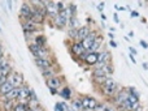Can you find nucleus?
Masks as SVG:
<instances>
[{
  "label": "nucleus",
  "mask_w": 148,
  "mask_h": 111,
  "mask_svg": "<svg viewBox=\"0 0 148 111\" xmlns=\"http://www.w3.org/2000/svg\"><path fill=\"white\" fill-rule=\"evenodd\" d=\"M72 109L74 111H83V106H82V99L81 98H74L72 101Z\"/></svg>",
  "instance_id": "25"
},
{
  "label": "nucleus",
  "mask_w": 148,
  "mask_h": 111,
  "mask_svg": "<svg viewBox=\"0 0 148 111\" xmlns=\"http://www.w3.org/2000/svg\"><path fill=\"white\" fill-rule=\"evenodd\" d=\"M44 7H46V12L47 16L51 18H55L57 15L60 13L59 8H57V3L53 1H44Z\"/></svg>",
  "instance_id": "7"
},
{
  "label": "nucleus",
  "mask_w": 148,
  "mask_h": 111,
  "mask_svg": "<svg viewBox=\"0 0 148 111\" xmlns=\"http://www.w3.org/2000/svg\"><path fill=\"white\" fill-rule=\"evenodd\" d=\"M84 51H86V50L82 47L81 42H73V44H72V52H73V55H75V56L79 58Z\"/></svg>",
  "instance_id": "20"
},
{
  "label": "nucleus",
  "mask_w": 148,
  "mask_h": 111,
  "mask_svg": "<svg viewBox=\"0 0 148 111\" xmlns=\"http://www.w3.org/2000/svg\"><path fill=\"white\" fill-rule=\"evenodd\" d=\"M143 68L144 69H148V63H143Z\"/></svg>",
  "instance_id": "39"
},
{
  "label": "nucleus",
  "mask_w": 148,
  "mask_h": 111,
  "mask_svg": "<svg viewBox=\"0 0 148 111\" xmlns=\"http://www.w3.org/2000/svg\"><path fill=\"white\" fill-rule=\"evenodd\" d=\"M12 72L13 71H12V64L10 63H8L3 68H0V86L8 80V77L12 75Z\"/></svg>",
  "instance_id": "9"
},
{
  "label": "nucleus",
  "mask_w": 148,
  "mask_h": 111,
  "mask_svg": "<svg viewBox=\"0 0 148 111\" xmlns=\"http://www.w3.org/2000/svg\"><path fill=\"white\" fill-rule=\"evenodd\" d=\"M33 43L38 44V46H42V47H46L47 46V39L44 35H42V34H38V35L34 38V42Z\"/></svg>",
  "instance_id": "24"
},
{
  "label": "nucleus",
  "mask_w": 148,
  "mask_h": 111,
  "mask_svg": "<svg viewBox=\"0 0 148 111\" xmlns=\"http://www.w3.org/2000/svg\"><path fill=\"white\" fill-rule=\"evenodd\" d=\"M88 52H90V51H84L83 54H82L81 56H79V59H81V60H84V59H86V56L88 55Z\"/></svg>",
  "instance_id": "33"
},
{
  "label": "nucleus",
  "mask_w": 148,
  "mask_h": 111,
  "mask_svg": "<svg viewBox=\"0 0 148 111\" xmlns=\"http://www.w3.org/2000/svg\"><path fill=\"white\" fill-rule=\"evenodd\" d=\"M46 83H47L48 89H55V90H59V88L62 85V78L59 77V76H56V77H52V78H49V80H47Z\"/></svg>",
  "instance_id": "14"
},
{
  "label": "nucleus",
  "mask_w": 148,
  "mask_h": 111,
  "mask_svg": "<svg viewBox=\"0 0 148 111\" xmlns=\"http://www.w3.org/2000/svg\"><path fill=\"white\" fill-rule=\"evenodd\" d=\"M18 93H20V88H14V89H12L9 93L3 96L1 99L3 101H16V99L18 98Z\"/></svg>",
  "instance_id": "17"
},
{
  "label": "nucleus",
  "mask_w": 148,
  "mask_h": 111,
  "mask_svg": "<svg viewBox=\"0 0 148 111\" xmlns=\"http://www.w3.org/2000/svg\"><path fill=\"white\" fill-rule=\"evenodd\" d=\"M114 21H116V22H120V21H118V17H117V15H114Z\"/></svg>",
  "instance_id": "42"
},
{
  "label": "nucleus",
  "mask_w": 148,
  "mask_h": 111,
  "mask_svg": "<svg viewBox=\"0 0 148 111\" xmlns=\"http://www.w3.org/2000/svg\"><path fill=\"white\" fill-rule=\"evenodd\" d=\"M59 96L61 97L64 101H68V99H72L73 97V93H72V89L68 88V86H64V88L61 89V92L59 93Z\"/></svg>",
  "instance_id": "22"
},
{
  "label": "nucleus",
  "mask_w": 148,
  "mask_h": 111,
  "mask_svg": "<svg viewBox=\"0 0 148 111\" xmlns=\"http://www.w3.org/2000/svg\"><path fill=\"white\" fill-rule=\"evenodd\" d=\"M35 64L40 71H46V69H48V68L53 67L55 63L52 62L51 58H49V59H35Z\"/></svg>",
  "instance_id": "12"
},
{
  "label": "nucleus",
  "mask_w": 148,
  "mask_h": 111,
  "mask_svg": "<svg viewBox=\"0 0 148 111\" xmlns=\"http://www.w3.org/2000/svg\"><path fill=\"white\" fill-rule=\"evenodd\" d=\"M130 59H131V62H133V63H136V60L134 59V56H133V55H130Z\"/></svg>",
  "instance_id": "41"
},
{
  "label": "nucleus",
  "mask_w": 148,
  "mask_h": 111,
  "mask_svg": "<svg viewBox=\"0 0 148 111\" xmlns=\"http://www.w3.org/2000/svg\"><path fill=\"white\" fill-rule=\"evenodd\" d=\"M126 92H127V93L130 94V96L135 97L136 99H139V97H140V96H139V92L136 90L135 88H133V86H130V88H127V89H126Z\"/></svg>",
  "instance_id": "29"
},
{
  "label": "nucleus",
  "mask_w": 148,
  "mask_h": 111,
  "mask_svg": "<svg viewBox=\"0 0 148 111\" xmlns=\"http://www.w3.org/2000/svg\"><path fill=\"white\" fill-rule=\"evenodd\" d=\"M68 107H69L68 103H65V102H59V103H56V106H55V110L56 111H68Z\"/></svg>",
  "instance_id": "28"
},
{
  "label": "nucleus",
  "mask_w": 148,
  "mask_h": 111,
  "mask_svg": "<svg viewBox=\"0 0 148 111\" xmlns=\"http://www.w3.org/2000/svg\"><path fill=\"white\" fill-rule=\"evenodd\" d=\"M101 44H103V37L101 35H96V38H95V41H94V43H92L91 49H90V52H99Z\"/></svg>",
  "instance_id": "21"
},
{
  "label": "nucleus",
  "mask_w": 148,
  "mask_h": 111,
  "mask_svg": "<svg viewBox=\"0 0 148 111\" xmlns=\"http://www.w3.org/2000/svg\"><path fill=\"white\" fill-rule=\"evenodd\" d=\"M27 111H43V110H42L40 107H35V109H31V107H29Z\"/></svg>",
  "instance_id": "35"
},
{
  "label": "nucleus",
  "mask_w": 148,
  "mask_h": 111,
  "mask_svg": "<svg viewBox=\"0 0 148 111\" xmlns=\"http://www.w3.org/2000/svg\"><path fill=\"white\" fill-rule=\"evenodd\" d=\"M94 77H110L113 73V67L112 64H107L103 67L94 68Z\"/></svg>",
  "instance_id": "3"
},
{
  "label": "nucleus",
  "mask_w": 148,
  "mask_h": 111,
  "mask_svg": "<svg viewBox=\"0 0 148 111\" xmlns=\"http://www.w3.org/2000/svg\"><path fill=\"white\" fill-rule=\"evenodd\" d=\"M91 29L88 28V26H81V28L77 29V38H75V42H82L84 38H87V37L91 34Z\"/></svg>",
  "instance_id": "11"
},
{
  "label": "nucleus",
  "mask_w": 148,
  "mask_h": 111,
  "mask_svg": "<svg viewBox=\"0 0 148 111\" xmlns=\"http://www.w3.org/2000/svg\"><path fill=\"white\" fill-rule=\"evenodd\" d=\"M69 37L70 38H77V29H72V30H69Z\"/></svg>",
  "instance_id": "31"
},
{
  "label": "nucleus",
  "mask_w": 148,
  "mask_h": 111,
  "mask_svg": "<svg viewBox=\"0 0 148 111\" xmlns=\"http://www.w3.org/2000/svg\"><path fill=\"white\" fill-rule=\"evenodd\" d=\"M110 44H112L113 47H117V43H114V41H110Z\"/></svg>",
  "instance_id": "40"
},
{
  "label": "nucleus",
  "mask_w": 148,
  "mask_h": 111,
  "mask_svg": "<svg viewBox=\"0 0 148 111\" xmlns=\"http://www.w3.org/2000/svg\"><path fill=\"white\" fill-rule=\"evenodd\" d=\"M101 90L104 93L105 97L108 98H114V96L118 92V84L116 80H113L112 77H107L104 81V84L101 85Z\"/></svg>",
  "instance_id": "1"
},
{
  "label": "nucleus",
  "mask_w": 148,
  "mask_h": 111,
  "mask_svg": "<svg viewBox=\"0 0 148 111\" xmlns=\"http://www.w3.org/2000/svg\"><path fill=\"white\" fill-rule=\"evenodd\" d=\"M112 63V56H110V52L107 50H103L99 51V58H97V63L94 65V68L97 67H103V65H107Z\"/></svg>",
  "instance_id": "4"
},
{
  "label": "nucleus",
  "mask_w": 148,
  "mask_h": 111,
  "mask_svg": "<svg viewBox=\"0 0 148 111\" xmlns=\"http://www.w3.org/2000/svg\"><path fill=\"white\" fill-rule=\"evenodd\" d=\"M8 63H9V62H8L5 58H1V59H0V68H3L5 64H8Z\"/></svg>",
  "instance_id": "32"
},
{
  "label": "nucleus",
  "mask_w": 148,
  "mask_h": 111,
  "mask_svg": "<svg viewBox=\"0 0 148 111\" xmlns=\"http://www.w3.org/2000/svg\"><path fill=\"white\" fill-rule=\"evenodd\" d=\"M42 76H43V77L46 78V81H47V80H49V78H52V77H56L57 72L53 69V67H51V68H48V69H46V71H42Z\"/></svg>",
  "instance_id": "23"
},
{
  "label": "nucleus",
  "mask_w": 148,
  "mask_h": 111,
  "mask_svg": "<svg viewBox=\"0 0 148 111\" xmlns=\"http://www.w3.org/2000/svg\"><path fill=\"white\" fill-rule=\"evenodd\" d=\"M10 81H12L14 88H21L23 85V76L20 72H12V75L9 76Z\"/></svg>",
  "instance_id": "13"
},
{
  "label": "nucleus",
  "mask_w": 148,
  "mask_h": 111,
  "mask_svg": "<svg viewBox=\"0 0 148 111\" xmlns=\"http://www.w3.org/2000/svg\"><path fill=\"white\" fill-rule=\"evenodd\" d=\"M131 16H133V17H138L139 13L138 12H131Z\"/></svg>",
  "instance_id": "38"
},
{
  "label": "nucleus",
  "mask_w": 148,
  "mask_h": 111,
  "mask_svg": "<svg viewBox=\"0 0 148 111\" xmlns=\"http://www.w3.org/2000/svg\"><path fill=\"white\" fill-rule=\"evenodd\" d=\"M29 50L35 59H49V56H51V51L47 46L42 47L35 43H29Z\"/></svg>",
  "instance_id": "2"
},
{
  "label": "nucleus",
  "mask_w": 148,
  "mask_h": 111,
  "mask_svg": "<svg viewBox=\"0 0 148 111\" xmlns=\"http://www.w3.org/2000/svg\"><path fill=\"white\" fill-rule=\"evenodd\" d=\"M27 109H29V103H22V102H18V103H16L14 110H13V111H27Z\"/></svg>",
  "instance_id": "27"
},
{
  "label": "nucleus",
  "mask_w": 148,
  "mask_h": 111,
  "mask_svg": "<svg viewBox=\"0 0 148 111\" xmlns=\"http://www.w3.org/2000/svg\"><path fill=\"white\" fill-rule=\"evenodd\" d=\"M14 106H16L14 101H4L1 105V107L4 111H13L14 110Z\"/></svg>",
  "instance_id": "26"
},
{
  "label": "nucleus",
  "mask_w": 148,
  "mask_h": 111,
  "mask_svg": "<svg viewBox=\"0 0 148 111\" xmlns=\"http://www.w3.org/2000/svg\"><path fill=\"white\" fill-rule=\"evenodd\" d=\"M108 105H105V103H99L97 105V107L95 109V111H107V109H108Z\"/></svg>",
  "instance_id": "30"
},
{
  "label": "nucleus",
  "mask_w": 148,
  "mask_h": 111,
  "mask_svg": "<svg viewBox=\"0 0 148 111\" xmlns=\"http://www.w3.org/2000/svg\"><path fill=\"white\" fill-rule=\"evenodd\" d=\"M82 106H83V110H88V111H95V109L97 107L99 102L94 98V97L90 96H84L82 97Z\"/></svg>",
  "instance_id": "5"
},
{
  "label": "nucleus",
  "mask_w": 148,
  "mask_h": 111,
  "mask_svg": "<svg viewBox=\"0 0 148 111\" xmlns=\"http://www.w3.org/2000/svg\"><path fill=\"white\" fill-rule=\"evenodd\" d=\"M29 93H30V88H29L26 84H23L20 88V93H18V102H22V103H29Z\"/></svg>",
  "instance_id": "10"
},
{
  "label": "nucleus",
  "mask_w": 148,
  "mask_h": 111,
  "mask_svg": "<svg viewBox=\"0 0 148 111\" xmlns=\"http://www.w3.org/2000/svg\"><path fill=\"white\" fill-rule=\"evenodd\" d=\"M97 58H99V52H88V55L84 59V63L87 65H92L94 67L95 64L97 63Z\"/></svg>",
  "instance_id": "19"
},
{
  "label": "nucleus",
  "mask_w": 148,
  "mask_h": 111,
  "mask_svg": "<svg viewBox=\"0 0 148 111\" xmlns=\"http://www.w3.org/2000/svg\"><path fill=\"white\" fill-rule=\"evenodd\" d=\"M130 51H131V55H136L138 52H136V50L134 49V47H130Z\"/></svg>",
  "instance_id": "36"
},
{
  "label": "nucleus",
  "mask_w": 148,
  "mask_h": 111,
  "mask_svg": "<svg viewBox=\"0 0 148 111\" xmlns=\"http://www.w3.org/2000/svg\"><path fill=\"white\" fill-rule=\"evenodd\" d=\"M1 58H4V49H3L1 43H0V59H1Z\"/></svg>",
  "instance_id": "34"
},
{
  "label": "nucleus",
  "mask_w": 148,
  "mask_h": 111,
  "mask_svg": "<svg viewBox=\"0 0 148 111\" xmlns=\"http://www.w3.org/2000/svg\"><path fill=\"white\" fill-rule=\"evenodd\" d=\"M127 99V92L126 90H118L117 94L114 96V98H113V101H114V105H121L123 101H126Z\"/></svg>",
  "instance_id": "18"
},
{
  "label": "nucleus",
  "mask_w": 148,
  "mask_h": 111,
  "mask_svg": "<svg viewBox=\"0 0 148 111\" xmlns=\"http://www.w3.org/2000/svg\"><path fill=\"white\" fill-rule=\"evenodd\" d=\"M39 28L40 26L34 24L33 21L30 20H26L22 22V29H23V33H30V34H36L39 31Z\"/></svg>",
  "instance_id": "8"
},
{
  "label": "nucleus",
  "mask_w": 148,
  "mask_h": 111,
  "mask_svg": "<svg viewBox=\"0 0 148 111\" xmlns=\"http://www.w3.org/2000/svg\"><path fill=\"white\" fill-rule=\"evenodd\" d=\"M96 35L97 34L96 33H94V31H91V34H90L87 38H84L83 41L81 42V44H82V47H83L86 51H90V49H91V46H92V43H94V41H95V38H96Z\"/></svg>",
  "instance_id": "15"
},
{
  "label": "nucleus",
  "mask_w": 148,
  "mask_h": 111,
  "mask_svg": "<svg viewBox=\"0 0 148 111\" xmlns=\"http://www.w3.org/2000/svg\"><path fill=\"white\" fill-rule=\"evenodd\" d=\"M34 8L31 7L30 3H22V5L20 7V16L23 18V20H30L31 16H33Z\"/></svg>",
  "instance_id": "6"
},
{
  "label": "nucleus",
  "mask_w": 148,
  "mask_h": 111,
  "mask_svg": "<svg viewBox=\"0 0 148 111\" xmlns=\"http://www.w3.org/2000/svg\"><path fill=\"white\" fill-rule=\"evenodd\" d=\"M140 44H142V46L144 47V49H148V44H147V43H146V42H144V41H140Z\"/></svg>",
  "instance_id": "37"
},
{
  "label": "nucleus",
  "mask_w": 148,
  "mask_h": 111,
  "mask_svg": "<svg viewBox=\"0 0 148 111\" xmlns=\"http://www.w3.org/2000/svg\"><path fill=\"white\" fill-rule=\"evenodd\" d=\"M12 89H14V86H13V84H12V81H10V78L8 77V80L5 81V83L3 84L1 86H0V97H3V96H5L7 93H9Z\"/></svg>",
  "instance_id": "16"
}]
</instances>
